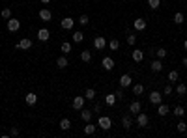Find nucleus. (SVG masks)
<instances>
[{
  "label": "nucleus",
  "instance_id": "34",
  "mask_svg": "<svg viewBox=\"0 0 187 138\" xmlns=\"http://www.w3.org/2000/svg\"><path fill=\"white\" fill-rule=\"evenodd\" d=\"M154 52H155V54H157V58H159V60H161V58H165V56H167V49H163V47H159V49H155V50H154Z\"/></svg>",
  "mask_w": 187,
  "mask_h": 138
},
{
  "label": "nucleus",
  "instance_id": "45",
  "mask_svg": "<svg viewBox=\"0 0 187 138\" xmlns=\"http://www.w3.org/2000/svg\"><path fill=\"white\" fill-rule=\"evenodd\" d=\"M182 65H184V67H187V56L184 58V60H182Z\"/></svg>",
  "mask_w": 187,
  "mask_h": 138
},
{
  "label": "nucleus",
  "instance_id": "5",
  "mask_svg": "<svg viewBox=\"0 0 187 138\" xmlns=\"http://www.w3.org/2000/svg\"><path fill=\"white\" fill-rule=\"evenodd\" d=\"M148 101H150L152 105H159V103H163V93H159V92H152V93L148 95Z\"/></svg>",
  "mask_w": 187,
  "mask_h": 138
},
{
  "label": "nucleus",
  "instance_id": "28",
  "mask_svg": "<svg viewBox=\"0 0 187 138\" xmlns=\"http://www.w3.org/2000/svg\"><path fill=\"white\" fill-rule=\"evenodd\" d=\"M157 107H159V108H157V114H159V116H167V114H169V107H167V105L159 103Z\"/></svg>",
  "mask_w": 187,
  "mask_h": 138
},
{
  "label": "nucleus",
  "instance_id": "38",
  "mask_svg": "<svg viewBox=\"0 0 187 138\" xmlns=\"http://www.w3.org/2000/svg\"><path fill=\"white\" fill-rule=\"evenodd\" d=\"M127 43H129V45H135V43H137V36H135L133 32L127 34Z\"/></svg>",
  "mask_w": 187,
  "mask_h": 138
},
{
  "label": "nucleus",
  "instance_id": "25",
  "mask_svg": "<svg viewBox=\"0 0 187 138\" xmlns=\"http://www.w3.org/2000/svg\"><path fill=\"white\" fill-rule=\"evenodd\" d=\"M96 129H97V127L88 121V125H84V135H96Z\"/></svg>",
  "mask_w": 187,
  "mask_h": 138
},
{
  "label": "nucleus",
  "instance_id": "9",
  "mask_svg": "<svg viewBox=\"0 0 187 138\" xmlns=\"http://www.w3.org/2000/svg\"><path fill=\"white\" fill-rule=\"evenodd\" d=\"M101 65H103V69H107V71H112V69H114V60H112L111 56H105V58L101 60Z\"/></svg>",
  "mask_w": 187,
  "mask_h": 138
},
{
  "label": "nucleus",
  "instance_id": "37",
  "mask_svg": "<svg viewBox=\"0 0 187 138\" xmlns=\"http://www.w3.org/2000/svg\"><path fill=\"white\" fill-rule=\"evenodd\" d=\"M88 22H90V19H88V15H81V17H79V24H81V26H86Z\"/></svg>",
  "mask_w": 187,
  "mask_h": 138
},
{
  "label": "nucleus",
  "instance_id": "2",
  "mask_svg": "<svg viewBox=\"0 0 187 138\" xmlns=\"http://www.w3.org/2000/svg\"><path fill=\"white\" fill-rule=\"evenodd\" d=\"M15 47H17V50H28L32 47V39L30 37H22V39H19V43Z\"/></svg>",
  "mask_w": 187,
  "mask_h": 138
},
{
  "label": "nucleus",
  "instance_id": "22",
  "mask_svg": "<svg viewBox=\"0 0 187 138\" xmlns=\"http://www.w3.org/2000/svg\"><path fill=\"white\" fill-rule=\"evenodd\" d=\"M60 129H62V131H69V129H71V121H69L67 118H62V120H60Z\"/></svg>",
  "mask_w": 187,
  "mask_h": 138
},
{
  "label": "nucleus",
  "instance_id": "17",
  "mask_svg": "<svg viewBox=\"0 0 187 138\" xmlns=\"http://www.w3.org/2000/svg\"><path fill=\"white\" fill-rule=\"evenodd\" d=\"M131 58H133V62H137V64H140L142 60H144V52L142 50H133V54H131Z\"/></svg>",
  "mask_w": 187,
  "mask_h": 138
},
{
  "label": "nucleus",
  "instance_id": "14",
  "mask_svg": "<svg viewBox=\"0 0 187 138\" xmlns=\"http://www.w3.org/2000/svg\"><path fill=\"white\" fill-rule=\"evenodd\" d=\"M24 101H26V105H28V107H34V105L37 103V95H36L34 92H30V93H26Z\"/></svg>",
  "mask_w": 187,
  "mask_h": 138
},
{
  "label": "nucleus",
  "instance_id": "39",
  "mask_svg": "<svg viewBox=\"0 0 187 138\" xmlns=\"http://www.w3.org/2000/svg\"><path fill=\"white\" fill-rule=\"evenodd\" d=\"M178 77H180V75H178V71H170V73H169V82H176V80H178Z\"/></svg>",
  "mask_w": 187,
  "mask_h": 138
},
{
  "label": "nucleus",
  "instance_id": "29",
  "mask_svg": "<svg viewBox=\"0 0 187 138\" xmlns=\"http://www.w3.org/2000/svg\"><path fill=\"white\" fill-rule=\"evenodd\" d=\"M172 112H174V116H178V118H184V116H185V108H184L182 105H178Z\"/></svg>",
  "mask_w": 187,
  "mask_h": 138
},
{
  "label": "nucleus",
  "instance_id": "13",
  "mask_svg": "<svg viewBox=\"0 0 187 138\" xmlns=\"http://www.w3.org/2000/svg\"><path fill=\"white\" fill-rule=\"evenodd\" d=\"M49 37H51V34H49L47 28H39L37 30V39L39 41H49Z\"/></svg>",
  "mask_w": 187,
  "mask_h": 138
},
{
  "label": "nucleus",
  "instance_id": "21",
  "mask_svg": "<svg viewBox=\"0 0 187 138\" xmlns=\"http://www.w3.org/2000/svg\"><path fill=\"white\" fill-rule=\"evenodd\" d=\"M92 116H94V112H92V110H84V108H82V112H81L82 121H86V123H88V121L92 120Z\"/></svg>",
  "mask_w": 187,
  "mask_h": 138
},
{
  "label": "nucleus",
  "instance_id": "32",
  "mask_svg": "<svg viewBox=\"0 0 187 138\" xmlns=\"http://www.w3.org/2000/svg\"><path fill=\"white\" fill-rule=\"evenodd\" d=\"M0 17H2V19H11V9H9V7H4V9L0 11Z\"/></svg>",
  "mask_w": 187,
  "mask_h": 138
},
{
  "label": "nucleus",
  "instance_id": "35",
  "mask_svg": "<svg viewBox=\"0 0 187 138\" xmlns=\"http://www.w3.org/2000/svg\"><path fill=\"white\" fill-rule=\"evenodd\" d=\"M109 47H111L112 50H118V47H120V41L114 37V39H111V41H109Z\"/></svg>",
  "mask_w": 187,
  "mask_h": 138
},
{
  "label": "nucleus",
  "instance_id": "36",
  "mask_svg": "<svg viewBox=\"0 0 187 138\" xmlns=\"http://www.w3.org/2000/svg\"><path fill=\"white\" fill-rule=\"evenodd\" d=\"M176 131H178V133H185V131H187L185 121H180V123H176Z\"/></svg>",
  "mask_w": 187,
  "mask_h": 138
},
{
  "label": "nucleus",
  "instance_id": "43",
  "mask_svg": "<svg viewBox=\"0 0 187 138\" xmlns=\"http://www.w3.org/2000/svg\"><path fill=\"white\" fill-rule=\"evenodd\" d=\"M19 135H21V131H19L17 127H11V129H9V136H19Z\"/></svg>",
  "mask_w": 187,
  "mask_h": 138
},
{
  "label": "nucleus",
  "instance_id": "12",
  "mask_svg": "<svg viewBox=\"0 0 187 138\" xmlns=\"http://www.w3.org/2000/svg\"><path fill=\"white\" fill-rule=\"evenodd\" d=\"M146 26H148V22H146L144 19H137V21L133 22V28H135V30H139V32L146 30Z\"/></svg>",
  "mask_w": 187,
  "mask_h": 138
},
{
  "label": "nucleus",
  "instance_id": "11",
  "mask_svg": "<svg viewBox=\"0 0 187 138\" xmlns=\"http://www.w3.org/2000/svg\"><path fill=\"white\" fill-rule=\"evenodd\" d=\"M60 24H62V28H64V30H71V28L75 26V21H73L71 17H64Z\"/></svg>",
  "mask_w": 187,
  "mask_h": 138
},
{
  "label": "nucleus",
  "instance_id": "47",
  "mask_svg": "<svg viewBox=\"0 0 187 138\" xmlns=\"http://www.w3.org/2000/svg\"><path fill=\"white\" fill-rule=\"evenodd\" d=\"M41 2H43V4H49V2H51V0H41Z\"/></svg>",
  "mask_w": 187,
  "mask_h": 138
},
{
  "label": "nucleus",
  "instance_id": "27",
  "mask_svg": "<svg viewBox=\"0 0 187 138\" xmlns=\"http://www.w3.org/2000/svg\"><path fill=\"white\" fill-rule=\"evenodd\" d=\"M144 93V86L142 84H133V95H142Z\"/></svg>",
  "mask_w": 187,
  "mask_h": 138
},
{
  "label": "nucleus",
  "instance_id": "20",
  "mask_svg": "<svg viewBox=\"0 0 187 138\" xmlns=\"http://www.w3.org/2000/svg\"><path fill=\"white\" fill-rule=\"evenodd\" d=\"M116 101H118V99H116V95H114V93H109V95L105 97V105H109V107H114V105H116Z\"/></svg>",
  "mask_w": 187,
  "mask_h": 138
},
{
  "label": "nucleus",
  "instance_id": "40",
  "mask_svg": "<svg viewBox=\"0 0 187 138\" xmlns=\"http://www.w3.org/2000/svg\"><path fill=\"white\" fill-rule=\"evenodd\" d=\"M114 95H116V99H118V101H122V99H124V97H125V95H124V88H122V86H120V88H118V90H116V92H114Z\"/></svg>",
  "mask_w": 187,
  "mask_h": 138
},
{
  "label": "nucleus",
  "instance_id": "15",
  "mask_svg": "<svg viewBox=\"0 0 187 138\" xmlns=\"http://www.w3.org/2000/svg\"><path fill=\"white\" fill-rule=\"evenodd\" d=\"M122 125H124V129H131V125H133V120H131V112L122 116Z\"/></svg>",
  "mask_w": 187,
  "mask_h": 138
},
{
  "label": "nucleus",
  "instance_id": "6",
  "mask_svg": "<svg viewBox=\"0 0 187 138\" xmlns=\"http://www.w3.org/2000/svg\"><path fill=\"white\" fill-rule=\"evenodd\" d=\"M84 103H86V97H84V95H77V97L73 99V108H75V110H82V108H84Z\"/></svg>",
  "mask_w": 187,
  "mask_h": 138
},
{
  "label": "nucleus",
  "instance_id": "26",
  "mask_svg": "<svg viewBox=\"0 0 187 138\" xmlns=\"http://www.w3.org/2000/svg\"><path fill=\"white\" fill-rule=\"evenodd\" d=\"M71 39H73V41H75V43H81V41H82V39H84V34H82V32H79V30H77V32H73V36H71Z\"/></svg>",
  "mask_w": 187,
  "mask_h": 138
},
{
  "label": "nucleus",
  "instance_id": "18",
  "mask_svg": "<svg viewBox=\"0 0 187 138\" xmlns=\"http://www.w3.org/2000/svg\"><path fill=\"white\" fill-rule=\"evenodd\" d=\"M140 108H142L140 101H133V103L129 105V112H131V114H139V112H140Z\"/></svg>",
  "mask_w": 187,
  "mask_h": 138
},
{
  "label": "nucleus",
  "instance_id": "10",
  "mask_svg": "<svg viewBox=\"0 0 187 138\" xmlns=\"http://www.w3.org/2000/svg\"><path fill=\"white\" fill-rule=\"evenodd\" d=\"M39 19H41L43 22H49V21L52 19V13H51L47 7H43V9H39Z\"/></svg>",
  "mask_w": 187,
  "mask_h": 138
},
{
  "label": "nucleus",
  "instance_id": "42",
  "mask_svg": "<svg viewBox=\"0 0 187 138\" xmlns=\"http://www.w3.org/2000/svg\"><path fill=\"white\" fill-rule=\"evenodd\" d=\"M170 93H172V86H170V84H167V86L163 88V95H170Z\"/></svg>",
  "mask_w": 187,
  "mask_h": 138
},
{
  "label": "nucleus",
  "instance_id": "1",
  "mask_svg": "<svg viewBox=\"0 0 187 138\" xmlns=\"http://www.w3.org/2000/svg\"><path fill=\"white\" fill-rule=\"evenodd\" d=\"M97 125H99L103 131H109V129L112 127V120H111L109 116H99V120H97Z\"/></svg>",
  "mask_w": 187,
  "mask_h": 138
},
{
  "label": "nucleus",
  "instance_id": "33",
  "mask_svg": "<svg viewBox=\"0 0 187 138\" xmlns=\"http://www.w3.org/2000/svg\"><path fill=\"white\" fill-rule=\"evenodd\" d=\"M62 52H64V54H69V52H71V43H69V41H64V43H62Z\"/></svg>",
  "mask_w": 187,
  "mask_h": 138
},
{
  "label": "nucleus",
  "instance_id": "31",
  "mask_svg": "<svg viewBox=\"0 0 187 138\" xmlns=\"http://www.w3.org/2000/svg\"><path fill=\"white\" fill-rule=\"evenodd\" d=\"M176 93H178V95H185V93H187V86H185V84H178V86H176Z\"/></svg>",
  "mask_w": 187,
  "mask_h": 138
},
{
  "label": "nucleus",
  "instance_id": "24",
  "mask_svg": "<svg viewBox=\"0 0 187 138\" xmlns=\"http://www.w3.org/2000/svg\"><path fill=\"white\" fill-rule=\"evenodd\" d=\"M96 95H97V93H96V90H92V88H88V90L84 92L86 101H94V99H96Z\"/></svg>",
  "mask_w": 187,
  "mask_h": 138
},
{
  "label": "nucleus",
  "instance_id": "3",
  "mask_svg": "<svg viewBox=\"0 0 187 138\" xmlns=\"http://www.w3.org/2000/svg\"><path fill=\"white\" fill-rule=\"evenodd\" d=\"M148 123H150V118H148V114H144V112H139V114H137V125H139V127H148Z\"/></svg>",
  "mask_w": 187,
  "mask_h": 138
},
{
  "label": "nucleus",
  "instance_id": "41",
  "mask_svg": "<svg viewBox=\"0 0 187 138\" xmlns=\"http://www.w3.org/2000/svg\"><path fill=\"white\" fill-rule=\"evenodd\" d=\"M148 6H150L152 9H157V7L161 6V0H148Z\"/></svg>",
  "mask_w": 187,
  "mask_h": 138
},
{
  "label": "nucleus",
  "instance_id": "8",
  "mask_svg": "<svg viewBox=\"0 0 187 138\" xmlns=\"http://www.w3.org/2000/svg\"><path fill=\"white\" fill-rule=\"evenodd\" d=\"M94 47H96L97 50L105 49V47H107V39H105L103 36H97V37H94Z\"/></svg>",
  "mask_w": 187,
  "mask_h": 138
},
{
  "label": "nucleus",
  "instance_id": "4",
  "mask_svg": "<svg viewBox=\"0 0 187 138\" xmlns=\"http://www.w3.org/2000/svg\"><path fill=\"white\" fill-rule=\"evenodd\" d=\"M19 28H21V21L19 19H7V30L9 32H19Z\"/></svg>",
  "mask_w": 187,
  "mask_h": 138
},
{
  "label": "nucleus",
  "instance_id": "16",
  "mask_svg": "<svg viewBox=\"0 0 187 138\" xmlns=\"http://www.w3.org/2000/svg\"><path fill=\"white\" fill-rule=\"evenodd\" d=\"M67 65H69V62H67L66 54H62V56H60V58L56 60V67H58V69H66Z\"/></svg>",
  "mask_w": 187,
  "mask_h": 138
},
{
  "label": "nucleus",
  "instance_id": "44",
  "mask_svg": "<svg viewBox=\"0 0 187 138\" xmlns=\"http://www.w3.org/2000/svg\"><path fill=\"white\" fill-rule=\"evenodd\" d=\"M92 112H94V114H99V112H101V105H99V103H96V105H94V108H92Z\"/></svg>",
  "mask_w": 187,
  "mask_h": 138
},
{
  "label": "nucleus",
  "instance_id": "19",
  "mask_svg": "<svg viewBox=\"0 0 187 138\" xmlns=\"http://www.w3.org/2000/svg\"><path fill=\"white\" fill-rule=\"evenodd\" d=\"M150 67H152L154 73H159V71L163 69V62H161V60H154V62L150 64Z\"/></svg>",
  "mask_w": 187,
  "mask_h": 138
},
{
  "label": "nucleus",
  "instance_id": "23",
  "mask_svg": "<svg viewBox=\"0 0 187 138\" xmlns=\"http://www.w3.org/2000/svg\"><path fill=\"white\" fill-rule=\"evenodd\" d=\"M81 60H82L84 64L92 62V52H90V50H82V52H81Z\"/></svg>",
  "mask_w": 187,
  "mask_h": 138
},
{
  "label": "nucleus",
  "instance_id": "7",
  "mask_svg": "<svg viewBox=\"0 0 187 138\" xmlns=\"http://www.w3.org/2000/svg\"><path fill=\"white\" fill-rule=\"evenodd\" d=\"M120 86H122V88H129V86H133V79H131L129 73H125V75L120 77Z\"/></svg>",
  "mask_w": 187,
  "mask_h": 138
},
{
  "label": "nucleus",
  "instance_id": "30",
  "mask_svg": "<svg viewBox=\"0 0 187 138\" xmlns=\"http://www.w3.org/2000/svg\"><path fill=\"white\" fill-rule=\"evenodd\" d=\"M184 21H185V19H184V13H182V11L174 13V22H176V24H184Z\"/></svg>",
  "mask_w": 187,
  "mask_h": 138
},
{
  "label": "nucleus",
  "instance_id": "46",
  "mask_svg": "<svg viewBox=\"0 0 187 138\" xmlns=\"http://www.w3.org/2000/svg\"><path fill=\"white\" fill-rule=\"evenodd\" d=\"M184 49H185V50H187V39H185V41H184Z\"/></svg>",
  "mask_w": 187,
  "mask_h": 138
}]
</instances>
